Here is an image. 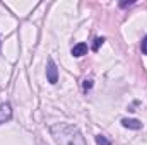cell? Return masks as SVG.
<instances>
[{"instance_id": "1", "label": "cell", "mask_w": 147, "mask_h": 145, "mask_svg": "<svg viewBox=\"0 0 147 145\" xmlns=\"http://www.w3.org/2000/svg\"><path fill=\"white\" fill-rule=\"evenodd\" d=\"M50 135L58 145H87L80 130L70 123H55L50 126Z\"/></svg>"}, {"instance_id": "2", "label": "cell", "mask_w": 147, "mask_h": 145, "mask_svg": "<svg viewBox=\"0 0 147 145\" xmlns=\"http://www.w3.org/2000/svg\"><path fill=\"white\" fill-rule=\"evenodd\" d=\"M46 79L50 84H57L58 82V68L53 62V58H48V65H46Z\"/></svg>"}, {"instance_id": "3", "label": "cell", "mask_w": 147, "mask_h": 145, "mask_svg": "<svg viewBox=\"0 0 147 145\" xmlns=\"http://www.w3.org/2000/svg\"><path fill=\"white\" fill-rule=\"evenodd\" d=\"M12 118V106L9 103H2L0 104V125L9 121Z\"/></svg>"}, {"instance_id": "4", "label": "cell", "mask_w": 147, "mask_h": 145, "mask_svg": "<svg viewBox=\"0 0 147 145\" xmlns=\"http://www.w3.org/2000/svg\"><path fill=\"white\" fill-rule=\"evenodd\" d=\"M70 53H72V56H75V58H80V56L87 55V44H86V43H77L72 48Z\"/></svg>"}, {"instance_id": "5", "label": "cell", "mask_w": 147, "mask_h": 145, "mask_svg": "<svg viewBox=\"0 0 147 145\" xmlns=\"http://www.w3.org/2000/svg\"><path fill=\"white\" fill-rule=\"evenodd\" d=\"M121 125L125 128H130V130H140L142 128V123L139 119H134V118H123L121 119Z\"/></svg>"}, {"instance_id": "6", "label": "cell", "mask_w": 147, "mask_h": 145, "mask_svg": "<svg viewBox=\"0 0 147 145\" xmlns=\"http://www.w3.org/2000/svg\"><path fill=\"white\" fill-rule=\"evenodd\" d=\"M96 144L98 145H111V142L105 135H96Z\"/></svg>"}, {"instance_id": "7", "label": "cell", "mask_w": 147, "mask_h": 145, "mask_svg": "<svg viewBox=\"0 0 147 145\" xmlns=\"http://www.w3.org/2000/svg\"><path fill=\"white\" fill-rule=\"evenodd\" d=\"M103 43H105V38H96L94 43H92V51H98L103 46Z\"/></svg>"}, {"instance_id": "8", "label": "cell", "mask_w": 147, "mask_h": 145, "mask_svg": "<svg viewBox=\"0 0 147 145\" xmlns=\"http://www.w3.org/2000/svg\"><path fill=\"white\" fill-rule=\"evenodd\" d=\"M91 89H92V79H86V80L82 82V91L87 92V91H91Z\"/></svg>"}, {"instance_id": "9", "label": "cell", "mask_w": 147, "mask_h": 145, "mask_svg": "<svg viewBox=\"0 0 147 145\" xmlns=\"http://www.w3.org/2000/svg\"><path fill=\"white\" fill-rule=\"evenodd\" d=\"M140 50H142L144 55H147V36H144L142 41H140Z\"/></svg>"}, {"instance_id": "10", "label": "cell", "mask_w": 147, "mask_h": 145, "mask_svg": "<svg viewBox=\"0 0 147 145\" xmlns=\"http://www.w3.org/2000/svg\"><path fill=\"white\" fill-rule=\"evenodd\" d=\"M135 2L134 0H128V2H120V7H128V5H134Z\"/></svg>"}, {"instance_id": "11", "label": "cell", "mask_w": 147, "mask_h": 145, "mask_svg": "<svg viewBox=\"0 0 147 145\" xmlns=\"http://www.w3.org/2000/svg\"><path fill=\"white\" fill-rule=\"evenodd\" d=\"M0 44H2V43H0Z\"/></svg>"}]
</instances>
